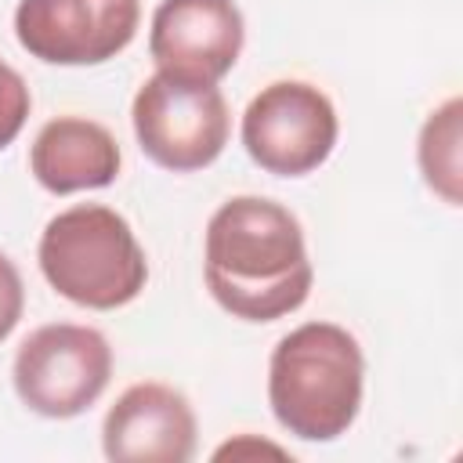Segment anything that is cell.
<instances>
[{
	"mask_svg": "<svg viewBox=\"0 0 463 463\" xmlns=\"http://www.w3.org/2000/svg\"><path fill=\"white\" fill-rule=\"evenodd\" d=\"M203 275L210 297L242 322L297 311L315 282L300 221L264 195H235L213 210Z\"/></svg>",
	"mask_w": 463,
	"mask_h": 463,
	"instance_id": "obj_1",
	"label": "cell"
},
{
	"mask_svg": "<svg viewBox=\"0 0 463 463\" xmlns=\"http://www.w3.org/2000/svg\"><path fill=\"white\" fill-rule=\"evenodd\" d=\"M365 354L336 322L289 329L268 362V402L282 430L304 441H336L362 409Z\"/></svg>",
	"mask_w": 463,
	"mask_h": 463,
	"instance_id": "obj_2",
	"label": "cell"
},
{
	"mask_svg": "<svg viewBox=\"0 0 463 463\" xmlns=\"http://www.w3.org/2000/svg\"><path fill=\"white\" fill-rule=\"evenodd\" d=\"M47 286L94 311L130 304L148 282L145 250L123 213L101 203H76L54 213L36 250Z\"/></svg>",
	"mask_w": 463,
	"mask_h": 463,
	"instance_id": "obj_3",
	"label": "cell"
},
{
	"mask_svg": "<svg viewBox=\"0 0 463 463\" xmlns=\"http://www.w3.org/2000/svg\"><path fill=\"white\" fill-rule=\"evenodd\" d=\"M130 119L141 152L174 174L210 166L224 152L232 130L228 101L217 83L174 76L163 69H156L137 87Z\"/></svg>",
	"mask_w": 463,
	"mask_h": 463,
	"instance_id": "obj_4",
	"label": "cell"
},
{
	"mask_svg": "<svg viewBox=\"0 0 463 463\" xmlns=\"http://www.w3.org/2000/svg\"><path fill=\"white\" fill-rule=\"evenodd\" d=\"M112 347L109 340L76 322H51L33 329L11 365L14 391L25 409L47 420H72L87 412L109 387Z\"/></svg>",
	"mask_w": 463,
	"mask_h": 463,
	"instance_id": "obj_5",
	"label": "cell"
},
{
	"mask_svg": "<svg viewBox=\"0 0 463 463\" xmlns=\"http://www.w3.org/2000/svg\"><path fill=\"white\" fill-rule=\"evenodd\" d=\"M340 123L333 101L304 80L268 83L242 112V145L250 159L279 177H304L318 170L333 145Z\"/></svg>",
	"mask_w": 463,
	"mask_h": 463,
	"instance_id": "obj_6",
	"label": "cell"
},
{
	"mask_svg": "<svg viewBox=\"0 0 463 463\" xmlns=\"http://www.w3.org/2000/svg\"><path fill=\"white\" fill-rule=\"evenodd\" d=\"M137 0H18L14 36L47 65H101L137 33Z\"/></svg>",
	"mask_w": 463,
	"mask_h": 463,
	"instance_id": "obj_7",
	"label": "cell"
},
{
	"mask_svg": "<svg viewBox=\"0 0 463 463\" xmlns=\"http://www.w3.org/2000/svg\"><path fill=\"white\" fill-rule=\"evenodd\" d=\"M242 40L235 0H163L152 14L148 54L163 72L217 83L239 61Z\"/></svg>",
	"mask_w": 463,
	"mask_h": 463,
	"instance_id": "obj_8",
	"label": "cell"
},
{
	"mask_svg": "<svg viewBox=\"0 0 463 463\" xmlns=\"http://www.w3.org/2000/svg\"><path fill=\"white\" fill-rule=\"evenodd\" d=\"M101 449L112 463H188L195 452V412L170 383H134L105 412Z\"/></svg>",
	"mask_w": 463,
	"mask_h": 463,
	"instance_id": "obj_9",
	"label": "cell"
},
{
	"mask_svg": "<svg viewBox=\"0 0 463 463\" xmlns=\"http://www.w3.org/2000/svg\"><path fill=\"white\" fill-rule=\"evenodd\" d=\"M119 163L123 156L112 130L87 116L47 119L29 148L33 177L54 195L105 188L119 177Z\"/></svg>",
	"mask_w": 463,
	"mask_h": 463,
	"instance_id": "obj_10",
	"label": "cell"
},
{
	"mask_svg": "<svg viewBox=\"0 0 463 463\" xmlns=\"http://www.w3.org/2000/svg\"><path fill=\"white\" fill-rule=\"evenodd\" d=\"M459 119H463V101L459 98H449L441 109H434L420 130V170H423V181L427 188H434L449 206H459V141H463V130H459Z\"/></svg>",
	"mask_w": 463,
	"mask_h": 463,
	"instance_id": "obj_11",
	"label": "cell"
},
{
	"mask_svg": "<svg viewBox=\"0 0 463 463\" xmlns=\"http://www.w3.org/2000/svg\"><path fill=\"white\" fill-rule=\"evenodd\" d=\"M29 109H33V94H29L22 72L0 58V152L22 134Z\"/></svg>",
	"mask_w": 463,
	"mask_h": 463,
	"instance_id": "obj_12",
	"label": "cell"
},
{
	"mask_svg": "<svg viewBox=\"0 0 463 463\" xmlns=\"http://www.w3.org/2000/svg\"><path fill=\"white\" fill-rule=\"evenodd\" d=\"M25 307V286L7 253H0V340H7L22 318Z\"/></svg>",
	"mask_w": 463,
	"mask_h": 463,
	"instance_id": "obj_13",
	"label": "cell"
}]
</instances>
